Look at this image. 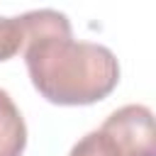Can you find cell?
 <instances>
[{
    "mask_svg": "<svg viewBox=\"0 0 156 156\" xmlns=\"http://www.w3.org/2000/svg\"><path fill=\"white\" fill-rule=\"evenodd\" d=\"M24 63L37 93L54 105H93L119 80L115 54L95 41L73 39L71 22L58 10L24 12Z\"/></svg>",
    "mask_w": 156,
    "mask_h": 156,
    "instance_id": "cell-1",
    "label": "cell"
},
{
    "mask_svg": "<svg viewBox=\"0 0 156 156\" xmlns=\"http://www.w3.org/2000/svg\"><path fill=\"white\" fill-rule=\"evenodd\" d=\"M102 156H156L154 112L146 105H124L95 129Z\"/></svg>",
    "mask_w": 156,
    "mask_h": 156,
    "instance_id": "cell-2",
    "label": "cell"
},
{
    "mask_svg": "<svg viewBox=\"0 0 156 156\" xmlns=\"http://www.w3.org/2000/svg\"><path fill=\"white\" fill-rule=\"evenodd\" d=\"M27 146V124L7 90L0 88V156H22Z\"/></svg>",
    "mask_w": 156,
    "mask_h": 156,
    "instance_id": "cell-3",
    "label": "cell"
},
{
    "mask_svg": "<svg viewBox=\"0 0 156 156\" xmlns=\"http://www.w3.org/2000/svg\"><path fill=\"white\" fill-rule=\"evenodd\" d=\"M27 41V24L24 15L20 17H0V61H7L22 54Z\"/></svg>",
    "mask_w": 156,
    "mask_h": 156,
    "instance_id": "cell-4",
    "label": "cell"
},
{
    "mask_svg": "<svg viewBox=\"0 0 156 156\" xmlns=\"http://www.w3.org/2000/svg\"><path fill=\"white\" fill-rule=\"evenodd\" d=\"M68 156H102V151L98 146V139H95V132H88L78 144H73Z\"/></svg>",
    "mask_w": 156,
    "mask_h": 156,
    "instance_id": "cell-5",
    "label": "cell"
}]
</instances>
